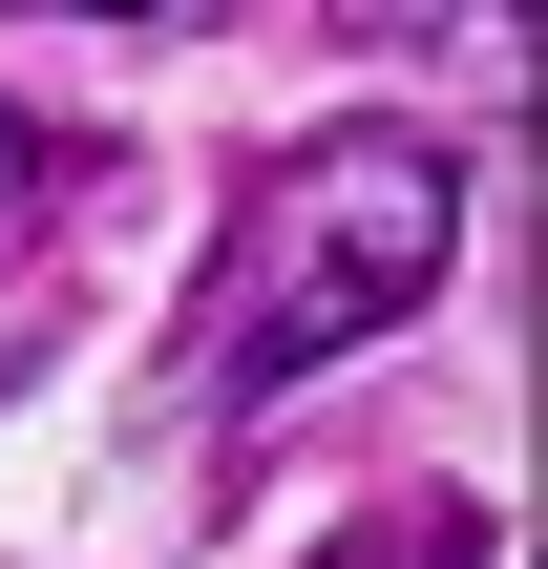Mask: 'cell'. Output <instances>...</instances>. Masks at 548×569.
<instances>
[{"mask_svg": "<svg viewBox=\"0 0 548 569\" xmlns=\"http://www.w3.org/2000/svg\"><path fill=\"white\" fill-rule=\"evenodd\" d=\"M444 253H465V169L422 148V127H338V148H296L253 211H232V253H211V296H190V422H253V401H296L317 359H359V338H401L422 296H444Z\"/></svg>", "mask_w": 548, "mask_h": 569, "instance_id": "cell-1", "label": "cell"}, {"mask_svg": "<svg viewBox=\"0 0 548 569\" xmlns=\"http://www.w3.org/2000/svg\"><path fill=\"white\" fill-rule=\"evenodd\" d=\"M63 190H84V148H63V127H21V106H0V253H21V232H42V211H63Z\"/></svg>", "mask_w": 548, "mask_h": 569, "instance_id": "cell-2", "label": "cell"}, {"mask_svg": "<svg viewBox=\"0 0 548 569\" xmlns=\"http://www.w3.org/2000/svg\"><path fill=\"white\" fill-rule=\"evenodd\" d=\"M317 569H486V507H401V528H359V549H317Z\"/></svg>", "mask_w": 548, "mask_h": 569, "instance_id": "cell-3", "label": "cell"}, {"mask_svg": "<svg viewBox=\"0 0 548 569\" xmlns=\"http://www.w3.org/2000/svg\"><path fill=\"white\" fill-rule=\"evenodd\" d=\"M63 21H148V0H63Z\"/></svg>", "mask_w": 548, "mask_h": 569, "instance_id": "cell-4", "label": "cell"}, {"mask_svg": "<svg viewBox=\"0 0 548 569\" xmlns=\"http://www.w3.org/2000/svg\"><path fill=\"white\" fill-rule=\"evenodd\" d=\"M444 21H507V0H444Z\"/></svg>", "mask_w": 548, "mask_h": 569, "instance_id": "cell-5", "label": "cell"}]
</instances>
